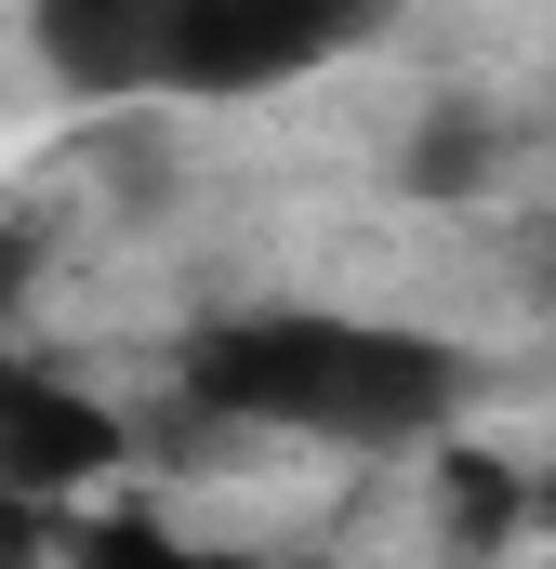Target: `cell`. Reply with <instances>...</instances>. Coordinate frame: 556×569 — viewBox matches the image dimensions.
Listing matches in <instances>:
<instances>
[{"mask_svg": "<svg viewBox=\"0 0 556 569\" xmlns=\"http://www.w3.org/2000/svg\"><path fill=\"white\" fill-rule=\"evenodd\" d=\"M490 159H504V120L490 107H437L424 146H411V186L424 199H464V186H490Z\"/></svg>", "mask_w": 556, "mask_h": 569, "instance_id": "cell-5", "label": "cell"}, {"mask_svg": "<svg viewBox=\"0 0 556 569\" xmlns=\"http://www.w3.org/2000/svg\"><path fill=\"white\" fill-rule=\"evenodd\" d=\"M371 27H385V0H172L159 80L172 93H278V80H318L331 53H358Z\"/></svg>", "mask_w": 556, "mask_h": 569, "instance_id": "cell-2", "label": "cell"}, {"mask_svg": "<svg viewBox=\"0 0 556 569\" xmlns=\"http://www.w3.org/2000/svg\"><path fill=\"white\" fill-rule=\"evenodd\" d=\"M107 463H120V411L107 398L0 358V490H93Z\"/></svg>", "mask_w": 556, "mask_h": 569, "instance_id": "cell-3", "label": "cell"}, {"mask_svg": "<svg viewBox=\"0 0 556 569\" xmlns=\"http://www.w3.org/2000/svg\"><path fill=\"white\" fill-rule=\"evenodd\" d=\"M517 530V477L504 463H450V543H504Z\"/></svg>", "mask_w": 556, "mask_h": 569, "instance_id": "cell-6", "label": "cell"}, {"mask_svg": "<svg viewBox=\"0 0 556 569\" xmlns=\"http://www.w3.org/2000/svg\"><path fill=\"white\" fill-rule=\"evenodd\" d=\"M544 279H556V266H544Z\"/></svg>", "mask_w": 556, "mask_h": 569, "instance_id": "cell-7", "label": "cell"}, {"mask_svg": "<svg viewBox=\"0 0 556 569\" xmlns=\"http://www.w3.org/2000/svg\"><path fill=\"white\" fill-rule=\"evenodd\" d=\"M464 398V358L437 331H385V318H331V305H266V318H212L186 345V411L239 437H437Z\"/></svg>", "mask_w": 556, "mask_h": 569, "instance_id": "cell-1", "label": "cell"}, {"mask_svg": "<svg viewBox=\"0 0 556 569\" xmlns=\"http://www.w3.org/2000/svg\"><path fill=\"white\" fill-rule=\"evenodd\" d=\"M159 27H172V0H40L27 13V40H40V67L67 93H146L159 80Z\"/></svg>", "mask_w": 556, "mask_h": 569, "instance_id": "cell-4", "label": "cell"}]
</instances>
